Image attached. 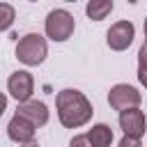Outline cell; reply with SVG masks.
I'll return each mask as SVG.
<instances>
[{
  "label": "cell",
  "mask_w": 147,
  "mask_h": 147,
  "mask_svg": "<svg viewBox=\"0 0 147 147\" xmlns=\"http://www.w3.org/2000/svg\"><path fill=\"white\" fill-rule=\"evenodd\" d=\"M21 147H39V142H28V145H21Z\"/></svg>",
  "instance_id": "cell-18"
},
{
  "label": "cell",
  "mask_w": 147,
  "mask_h": 147,
  "mask_svg": "<svg viewBox=\"0 0 147 147\" xmlns=\"http://www.w3.org/2000/svg\"><path fill=\"white\" fill-rule=\"evenodd\" d=\"M138 69H145L147 71V41L140 46V51H138Z\"/></svg>",
  "instance_id": "cell-14"
},
{
  "label": "cell",
  "mask_w": 147,
  "mask_h": 147,
  "mask_svg": "<svg viewBox=\"0 0 147 147\" xmlns=\"http://www.w3.org/2000/svg\"><path fill=\"white\" fill-rule=\"evenodd\" d=\"M5 110H7V96L0 92V117L5 115Z\"/></svg>",
  "instance_id": "cell-17"
},
{
  "label": "cell",
  "mask_w": 147,
  "mask_h": 147,
  "mask_svg": "<svg viewBox=\"0 0 147 147\" xmlns=\"http://www.w3.org/2000/svg\"><path fill=\"white\" fill-rule=\"evenodd\" d=\"M85 136H87V140L92 142V147H110V145H113V129H110L108 124H103V122L94 124Z\"/></svg>",
  "instance_id": "cell-10"
},
{
  "label": "cell",
  "mask_w": 147,
  "mask_h": 147,
  "mask_svg": "<svg viewBox=\"0 0 147 147\" xmlns=\"http://www.w3.org/2000/svg\"><path fill=\"white\" fill-rule=\"evenodd\" d=\"M138 80H140L142 87H147V71L145 69H138Z\"/></svg>",
  "instance_id": "cell-16"
},
{
  "label": "cell",
  "mask_w": 147,
  "mask_h": 147,
  "mask_svg": "<svg viewBox=\"0 0 147 147\" xmlns=\"http://www.w3.org/2000/svg\"><path fill=\"white\" fill-rule=\"evenodd\" d=\"M145 41H147V18H145Z\"/></svg>",
  "instance_id": "cell-19"
},
{
  "label": "cell",
  "mask_w": 147,
  "mask_h": 147,
  "mask_svg": "<svg viewBox=\"0 0 147 147\" xmlns=\"http://www.w3.org/2000/svg\"><path fill=\"white\" fill-rule=\"evenodd\" d=\"M7 136H9V140H14L18 145H28V142H34V126L25 117L14 113V117L7 124Z\"/></svg>",
  "instance_id": "cell-9"
},
{
  "label": "cell",
  "mask_w": 147,
  "mask_h": 147,
  "mask_svg": "<svg viewBox=\"0 0 147 147\" xmlns=\"http://www.w3.org/2000/svg\"><path fill=\"white\" fill-rule=\"evenodd\" d=\"M44 30H46V37L51 41H67L74 30H76V21L74 16L67 11V9H51L48 16H46V23H44Z\"/></svg>",
  "instance_id": "cell-3"
},
{
  "label": "cell",
  "mask_w": 147,
  "mask_h": 147,
  "mask_svg": "<svg viewBox=\"0 0 147 147\" xmlns=\"http://www.w3.org/2000/svg\"><path fill=\"white\" fill-rule=\"evenodd\" d=\"M140 101H142L140 92H138L133 85H129V83H117V85H113L110 92H108V103H110V108H115V110H119V113H122V110H129V108H138Z\"/></svg>",
  "instance_id": "cell-4"
},
{
  "label": "cell",
  "mask_w": 147,
  "mask_h": 147,
  "mask_svg": "<svg viewBox=\"0 0 147 147\" xmlns=\"http://www.w3.org/2000/svg\"><path fill=\"white\" fill-rule=\"evenodd\" d=\"M16 115L25 117L34 129H39V126H44V124L48 122V106H46L44 101L30 99V101H25V103H18Z\"/></svg>",
  "instance_id": "cell-8"
},
{
  "label": "cell",
  "mask_w": 147,
  "mask_h": 147,
  "mask_svg": "<svg viewBox=\"0 0 147 147\" xmlns=\"http://www.w3.org/2000/svg\"><path fill=\"white\" fill-rule=\"evenodd\" d=\"M117 147H142V142H140L138 138H129V136H124V138L119 140Z\"/></svg>",
  "instance_id": "cell-15"
},
{
  "label": "cell",
  "mask_w": 147,
  "mask_h": 147,
  "mask_svg": "<svg viewBox=\"0 0 147 147\" xmlns=\"http://www.w3.org/2000/svg\"><path fill=\"white\" fill-rule=\"evenodd\" d=\"M113 11V0H92L85 5V14L92 21H103Z\"/></svg>",
  "instance_id": "cell-11"
},
{
  "label": "cell",
  "mask_w": 147,
  "mask_h": 147,
  "mask_svg": "<svg viewBox=\"0 0 147 147\" xmlns=\"http://www.w3.org/2000/svg\"><path fill=\"white\" fill-rule=\"evenodd\" d=\"M7 92L18 101V103H25L32 99V92H34V78L30 71H14L9 78H7Z\"/></svg>",
  "instance_id": "cell-6"
},
{
  "label": "cell",
  "mask_w": 147,
  "mask_h": 147,
  "mask_svg": "<svg viewBox=\"0 0 147 147\" xmlns=\"http://www.w3.org/2000/svg\"><path fill=\"white\" fill-rule=\"evenodd\" d=\"M69 147H92V142L87 140L85 133H80V136H74V138L69 140Z\"/></svg>",
  "instance_id": "cell-13"
},
{
  "label": "cell",
  "mask_w": 147,
  "mask_h": 147,
  "mask_svg": "<svg viewBox=\"0 0 147 147\" xmlns=\"http://www.w3.org/2000/svg\"><path fill=\"white\" fill-rule=\"evenodd\" d=\"M119 129L124 131V136L129 138H142L145 136V129H147V119H145V113L140 108H129V110H122L119 113Z\"/></svg>",
  "instance_id": "cell-7"
},
{
  "label": "cell",
  "mask_w": 147,
  "mask_h": 147,
  "mask_svg": "<svg viewBox=\"0 0 147 147\" xmlns=\"http://www.w3.org/2000/svg\"><path fill=\"white\" fill-rule=\"evenodd\" d=\"M136 37V28L131 21H117L108 28L106 32V44L110 46V51H126L133 44Z\"/></svg>",
  "instance_id": "cell-5"
},
{
  "label": "cell",
  "mask_w": 147,
  "mask_h": 147,
  "mask_svg": "<svg viewBox=\"0 0 147 147\" xmlns=\"http://www.w3.org/2000/svg\"><path fill=\"white\" fill-rule=\"evenodd\" d=\"M46 55H48V44H46V39H44L41 34H37V32L23 34V37L18 39V44H16V57H18V62H23V64H28V67L41 64V62L46 60Z\"/></svg>",
  "instance_id": "cell-2"
},
{
  "label": "cell",
  "mask_w": 147,
  "mask_h": 147,
  "mask_svg": "<svg viewBox=\"0 0 147 147\" xmlns=\"http://www.w3.org/2000/svg\"><path fill=\"white\" fill-rule=\"evenodd\" d=\"M55 108H57V119L64 129H78L85 126L92 119V103L80 90H60L55 96Z\"/></svg>",
  "instance_id": "cell-1"
},
{
  "label": "cell",
  "mask_w": 147,
  "mask_h": 147,
  "mask_svg": "<svg viewBox=\"0 0 147 147\" xmlns=\"http://www.w3.org/2000/svg\"><path fill=\"white\" fill-rule=\"evenodd\" d=\"M14 18H16L14 7H11L9 2H0V32L9 30V28H11V23H14Z\"/></svg>",
  "instance_id": "cell-12"
}]
</instances>
